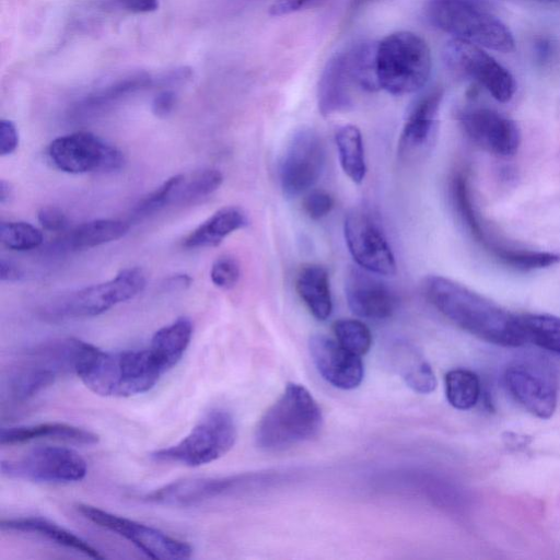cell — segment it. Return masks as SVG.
Segmentation results:
<instances>
[{
	"label": "cell",
	"instance_id": "obj_1",
	"mask_svg": "<svg viewBox=\"0 0 560 560\" xmlns=\"http://www.w3.org/2000/svg\"><path fill=\"white\" fill-rule=\"evenodd\" d=\"M422 289L428 301L460 329L494 345L526 342L520 316L450 278L431 275Z\"/></svg>",
	"mask_w": 560,
	"mask_h": 560
},
{
	"label": "cell",
	"instance_id": "obj_2",
	"mask_svg": "<svg viewBox=\"0 0 560 560\" xmlns=\"http://www.w3.org/2000/svg\"><path fill=\"white\" fill-rule=\"evenodd\" d=\"M74 373L94 394L130 397L154 387L164 371L149 348L108 352L81 340Z\"/></svg>",
	"mask_w": 560,
	"mask_h": 560
},
{
	"label": "cell",
	"instance_id": "obj_3",
	"mask_svg": "<svg viewBox=\"0 0 560 560\" xmlns=\"http://www.w3.org/2000/svg\"><path fill=\"white\" fill-rule=\"evenodd\" d=\"M322 425V410L311 393L290 383L260 418L255 442L266 452L285 451L315 438Z\"/></svg>",
	"mask_w": 560,
	"mask_h": 560
},
{
	"label": "cell",
	"instance_id": "obj_4",
	"mask_svg": "<svg viewBox=\"0 0 560 560\" xmlns=\"http://www.w3.org/2000/svg\"><path fill=\"white\" fill-rule=\"evenodd\" d=\"M425 15L453 38L501 52L515 47L512 32L485 0H428Z\"/></svg>",
	"mask_w": 560,
	"mask_h": 560
},
{
	"label": "cell",
	"instance_id": "obj_5",
	"mask_svg": "<svg viewBox=\"0 0 560 560\" xmlns=\"http://www.w3.org/2000/svg\"><path fill=\"white\" fill-rule=\"evenodd\" d=\"M431 63L427 42L412 32H395L377 43L378 83L393 95L420 90L430 77Z\"/></svg>",
	"mask_w": 560,
	"mask_h": 560
},
{
	"label": "cell",
	"instance_id": "obj_6",
	"mask_svg": "<svg viewBox=\"0 0 560 560\" xmlns=\"http://www.w3.org/2000/svg\"><path fill=\"white\" fill-rule=\"evenodd\" d=\"M236 425L230 412L222 409L209 411L178 443L151 453L159 463L197 467L209 464L226 454L236 441Z\"/></svg>",
	"mask_w": 560,
	"mask_h": 560
},
{
	"label": "cell",
	"instance_id": "obj_7",
	"mask_svg": "<svg viewBox=\"0 0 560 560\" xmlns=\"http://www.w3.org/2000/svg\"><path fill=\"white\" fill-rule=\"evenodd\" d=\"M145 283V276L140 268H126L110 280L56 300L45 307L43 314L52 320L93 317L131 300L143 291Z\"/></svg>",
	"mask_w": 560,
	"mask_h": 560
},
{
	"label": "cell",
	"instance_id": "obj_8",
	"mask_svg": "<svg viewBox=\"0 0 560 560\" xmlns=\"http://www.w3.org/2000/svg\"><path fill=\"white\" fill-rule=\"evenodd\" d=\"M443 60L452 73L480 85L495 101L508 103L513 98L514 77L482 47L452 38L444 46Z\"/></svg>",
	"mask_w": 560,
	"mask_h": 560
},
{
	"label": "cell",
	"instance_id": "obj_9",
	"mask_svg": "<svg viewBox=\"0 0 560 560\" xmlns=\"http://www.w3.org/2000/svg\"><path fill=\"white\" fill-rule=\"evenodd\" d=\"M47 156L56 168L69 174L114 172L125 162L118 148L88 131L54 139L47 148Z\"/></svg>",
	"mask_w": 560,
	"mask_h": 560
},
{
	"label": "cell",
	"instance_id": "obj_10",
	"mask_svg": "<svg viewBox=\"0 0 560 560\" xmlns=\"http://www.w3.org/2000/svg\"><path fill=\"white\" fill-rule=\"evenodd\" d=\"M343 235L355 264L378 276H394V253L377 217L366 207L351 209L343 222Z\"/></svg>",
	"mask_w": 560,
	"mask_h": 560
},
{
	"label": "cell",
	"instance_id": "obj_11",
	"mask_svg": "<svg viewBox=\"0 0 560 560\" xmlns=\"http://www.w3.org/2000/svg\"><path fill=\"white\" fill-rule=\"evenodd\" d=\"M1 472L34 482L69 483L82 480L88 472L85 459L65 446H37L13 459L1 462Z\"/></svg>",
	"mask_w": 560,
	"mask_h": 560
},
{
	"label": "cell",
	"instance_id": "obj_12",
	"mask_svg": "<svg viewBox=\"0 0 560 560\" xmlns=\"http://www.w3.org/2000/svg\"><path fill=\"white\" fill-rule=\"evenodd\" d=\"M77 511L88 521L125 538L149 558L161 560H183L192 555V547L164 532L119 516L96 506L79 503Z\"/></svg>",
	"mask_w": 560,
	"mask_h": 560
},
{
	"label": "cell",
	"instance_id": "obj_13",
	"mask_svg": "<svg viewBox=\"0 0 560 560\" xmlns=\"http://www.w3.org/2000/svg\"><path fill=\"white\" fill-rule=\"evenodd\" d=\"M326 151L320 136L311 128L293 133L279 163V183L288 198H295L312 188L322 176Z\"/></svg>",
	"mask_w": 560,
	"mask_h": 560
},
{
	"label": "cell",
	"instance_id": "obj_14",
	"mask_svg": "<svg viewBox=\"0 0 560 560\" xmlns=\"http://www.w3.org/2000/svg\"><path fill=\"white\" fill-rule=\"evenodd\" d=\"M458 120L471 142L495 156L510 158L520 149L522 135L518 125L492 108H465Z\"/></svg>",
	"mask_w": 560,
	"mask_h": 560
},
{
	"label": "cell",
	"instance_id": "obj_15",
	"mask_svg": "<svg viewBox=\"0 0 560 560\" xmlns=\"http://www.w3.org/2000/svg\"><path fill=\"white\" fill-rule=\"evenodd\" d=\"M249 481L242 476L187 478L164 485L147 493L143 500L165 506H196L233 494Z\"/></svg>",
	"mask_w": 560,
	"mask_h": 560
},
{
	"label": "cell",
	"instance_id": "obj_16",
	"mask_svg": "<svg viewBox=\"0 0 560 560\" xmlns=\"http://www.w3.org/2000/svg\"><path fill=\"white\" fill-rule=\"evenodd\" d=\"M504 383L513 398L528 412L549 419L557 407V387L541 366L515 362L504 373Z\"/></svg>",
	"mask_w": 560,
	"mask_h": 560
},
{
	"label": "cell",
	"instance_id": "obj_17",
	"mask_svg": "<svg viewBox=\"0 0 560 560\" xmlns=\"http://www.w3.org/2000/svg\"><path fill=\"white\" fill-rule=\"evenodd\" d=\"M345 294L351 312L361 318L386 319L398 306L395 291L378 275L359 266L348 270Z\"/></svg>",
	"mask_w": 560,
	"mask_h": 560
},
{
	"label": "cell",
	"instance_id": "obj_18",
	"mask_svg": "<svg viewBox=\"0 0 560 560\" xmlns=\"http://www.w3.org/2000/svg\"><path fill=\"white\" fill-rule=\"evenodd\" d=\"M442 98L441 89L431 90L409 110L398 140L397 152L401 160L415 161L432 144Z\"/></svg>",
	"mask_w": 560,
	"mask_h": 560
},
{
	"label": "cell",
	"instance_id": "obj_19",
	"mask_svg": "<svg viewBox=\"0 0 560 560\" xmlns=\"http://www.w3.org/2000/svg\"><path fill=\"white\" fill-rule=\"evenodd\" d=\"M310 353L319 374L332 386L353 389L361 384L364 369L360 357L338 341L325 335H314L310 339Z\"/></svg>",
	"mask_w": 560,
	"mask_h": 560
},
{
	"label": "cell",
	"instance_id": "obj_20",
	"mask_svg": "<svg viewBox=\"0 0 560 560\" xmlns=\"http://www.w3.org/2000/svg\"><path fill=\"white\" fill-rule=\"evenodd\" d=\"M359 89L345 50L336 54L326 65L318 82L317 103L325 117L347 110Z\"/></svg>",
	"mask_w": 560,
	"mask_h": 560
},
{
	"label": "cell",
	"instance_id": "obj_21",
	"mask_svg": "<svg viewBox=\"0 0 560 560\" xmlns=\"http://www.w3.org/2000/svg\"><path fill=\"white\" fill-rule=\"evenodd\" d=\"M42 439L83 445H93L98 442V435L94 432L63 422L9 427L0 431L1 445L22 444Z\"/></svg>",
	"mask_w": 560,
	"mask_h": 560
},
{
	"label": "cell",
	"instance_id": "obj_22",
	"mask_svg": "<svg viewBox=\"0 0 560 560\" xmlns=\"http://www.w3.org/2000/svg\"><path fill=\"white\" fill-rule=\"evenodd\" d=\"M0 527L7 532L38 536L59 546L73 549L92 559L105 558V555L81 537L43 517L3 518L0 522Z\"/></svg>",
	"mask_w": 560,
	"mask_h": 560
},
{
	"label": "cell",
	"instance_id": "obj_23",
	"mask_svg": "<svg viewBox=\"0 0 560 560\" xmlns=\"http://www.w3.org/2000/svg\"><path fill=\"white\" fill-rule=\"evenodd\" d=\"M248 225L246 212L237 206H225L200 223L184 240L185 248L218 246L226 236Z\"/></svg>",
	"mask_w": 560,
	"mask_h": 560
},
{
	"label": "cell",
	"instance_id": "obj_24",
	"mask_svg": "<svg viewBox=\"0 0 560 560\" xmlns=\"http://www.w3.org/2000/svg\"><path fill=\"white\" fill-rule=\"evenodd\" d=\"M295 289L312 315L327 319L332 312V299L327 269L318 264L302 266L296 275Z\"/></svg>",
	"mask_w": 560,
	"mask_h": 560
},
{
	"label": "cell",
	"instance_id": "obj_25",
	"mask_svg": "<svg viewBox=\"0 0 560 560\" xmlns=\"http://www.w3.org/2000/svg\"><path fill=\"white\" fill-rule=\"evenodd\" d=\"M191 336L192 323L186 316L178 317L153 335L149 349L164 373L175 366L182 359Z\"/></svg>",
	"mask_w": 560,
	"mask_h": 560
},
{
	"label": "cell",
	"instance_id": "obj_26",
	"mask_svg": "<svg viewBox=\"0 0 560 560\" xmlns=\"http://www.w3.org/2000/svg\"><path fill=\"white\" fill-rule=\"evenodd\" d=\"M129 231V224L116 219H98L75 226L63 237L69 249H90L116 240Z\"/></svg>",
	"mask_w": 560,
	"mask_h": 560
},
{
	"label": "cell",
	"instance_id": "obj_27",
	"mask_svg": "<svg viewBox=\"0 0 560 560\" xmlns=\"http://www.w3.org/2000/svg\"><path fill=\"white\" fill-rule=\"evenodd\" d=\"M335 142L343 173L353 183H362L366 175V162L360 129L350 124L340 126L335 132Z\"/></svg>",
	"mask_w": 560,
	"mask_h": 560
},
{
	"label": "cell",
	"instance_id": "obj_28",
	"mask_svg": "<svg viewBox=\"0 0 560 560\" xmlns=\"http://www.w3.org/2000/svg\"><path fill=\"white\" fill-rule=\"evenodd\" d=\"M394 365L406 384L415 392L428 394L435 389L436 378L430 364L409 348L395 349Z\"/></svg>",
	"mask_w": 560,
	"mask_h": 560
},
{
	"label": "cell",
	"instance_id": "obj_29",
	"mask_svg": "<svg viewBox=\"0 0 560 560\" xmlns=\"http://www.w3.org/2000/svg\"><path fill=\"white\" fill-rule=\"evenodd\" d=\"M453 205L470 235L483 247L489 243L488 235L471 201L470 189L465 174L456 173L451 180Z\"/></svg>",
	"mask_w": 560,
	"mask_h": 560
},
{
	"label": "cell",
	"instance_id": "obj_30",
	"mask_svg": "<svg viewBox=\"0 0 560 560\" xmlns=\"http://www.w3.org/2000/svg\"><path fill=\"white\" fill-rule=\"evenodd\" d=\"M518 316L526 341L560 354V317L538 313Z\"/></svg>",
	"mask_w": 560,
	"mask_h": 560
},
{
	"label": "cell",
	"instance_id": "obj_31",
	"mask_svg": "<svg viewBox=\"0 0 560 560\" xmlns=\"http://www.w3.org/2000/svg\"><path fill=\"white\" fill-rule=\"evenodd\" d=\"M445 394L448 402L456 409L472 408L480 396L478 376L465 369H455L445 375Z\"/></svg>",
	"mask_w": 560,
	"mask_h": 560
},
{
	"label": "cell",
	"instance_id": "obj_32",
	"mask_svg": "<svg viewBox=\"0 0 560 560\" xmlns=\"http://www.w3.org/2000/svg\"><path fill=\"white\" fill-rule=\"evenodd\" d=\"M223 183V175L217 168L196 172L189 179H183L176 189L173 201L179 206H191L211 196Z\"/></svg>",
	"mask_w": 560,
	"mask_h": 560
},
{
	"label": "cell",
	"instance_id": "obj_33",
	"mask_svg": "<svg viewBox=\"0 0 560 560\" xmlns=\"http://www.w3.org/2000/svg\"><path fill=\"white\" fill-rule=\"evenodd\" d=\"M502 265L520 271H532L551 267L560 261L552 252L513 248L498 245L491 253Z\"/></svg>",
	"mask_w": 560,
	"mask_h": 560
},
{
	"label": "cell",
	"instance_id": "obj_34",
	"mask_svg": "<svg viewBox=\"0 0 560 560\" xmlns=\"http://www.w3.org/2000/svg\"><path fill=\"white\" fill-rule=\"evenodd\" d=\"M332 330L337 341L351 353L361 357L372 345L369 327L358 319L341 318L334 323Z\"/></svg>",
	"mask_w": 560,
	"mask_h": 560
},
{
	"label": "cell",
	"instance_id": "obj_35",
	"mask_svg": "<svg viewBox=\"0 0 560 560\" xmlns=\"http://www.w3.org/2000/svg\"><path fill=\"white\" fill-rule=\"evenodd\" d=\"M40 230L27 222L2 221L0 223V241L12 250H30L43 243Z\"/></svg>",
	"mask_w": 560,
	"mask_h": 560
},
{
	"label": "cell",
	"instance_id": "obj_36",
	"mask_svg": "<svg viewBox=\"0 0 560 560\" xmlns=\"http://www.w3.org/2000/svg\"><path fill=\"white\" fill-rule=\"evenodd\" d=\"M183 174L167 178L156 189L144 196L132 209L133 220L148 217L173 201L174 194L184 179Z\"/></svg>",
	"mask_w": 560,
	"mask_h": 560
},
{
	"label": "cell",
	"instance_id": "obj_37",
	"mask_svg": "<svg viewBox=\"0 0 560 560\" xmlns=\"http://www.w3.org/2000/svg\"><path fill=\"white\" fill-rule=\"evenodd\" d=\"M240 277V264L231 255L218 257L211 266L210 278L212 283L219 289L230 290L234 288Z\"/></svg>",
	"mask_w": 560,
	"mask_h": 560
},
{
	"label": "cell",
	"instance_id": "obj_38",
	"mask_svg": "<svg viewBox=\"0 0 560 560\" xmlns=\"http://www.w3.org/2000/svg\"><path fill=\"white\" fill-rule=\"evenodd\" d=\"M149 82H150V79L143 78V77H136V78L124 80V81L106 89L105 91H103L94 96L89 97L84 102L83 107H84V109H86V108L94 109L95 107L103 106L104 104L109 103V102H112V101L133 91V90H138L139 88L141 89L142 86H145Z\"/></svg>",
	"mask_w": 560,
	"mask_h": 560
},
{
	"label": "cell",
	"instance_id": "obj_39",
	"mask_svg": "<svg viewBox=\"0 0 560 560\" xmlns=\"http://www.w3.org/2000/svg\"><path fill=\"white\" fill-rule=\"evenodd\" d=\"M332 196L323 189H315L304 197L303 209L312 220L325 218L334 208Z\"/></svg>",
	"mask_w": 560,
	"mask_h": 560
},
{
	"label": "cell",
	"instance_id": "obj_40",
	"mask_svg": "<svg viewBox=\"0 0 560 560\" xmlns=\"http://www.w3.org/2000/svg\"><path fill=\"white\" fill-rule=\"evenodd\" d=\"M37 219L40 225L50 232H61L68 226V218L55 206H44L38 210Z\"/></svg>",
	"mask_w": 560,
	"mask_h": 560
},
{
	"label": "cell",
	"instance_id": "obj_41",
	"mask_svg": "<svg viewBox=\"0 0 560 560\" xmlns=\"http://www.w3.org/2000/svg\"><path fill=\"white\" fill-rule=\"evenodd\" d=\"M557 51V43L550 37H538L533 44V58L540 67L549 66L556 58Z\"/></svg>",
	"mask_w": 560,
	"mask_h": 560
},
{
	"label": "cell",
	"instance_id": "obj_42",
	"mask_svg": "<svg viewBox=\"0 0 560 560\" xmlns=\"http://www.w3.org/2000/svg\"><path fill=\"white\" fill-rule=\"evenodd\" d=\"M324 1L326 0H275L269 8V14L272 16L287 15L317 7Z\"/></svg>",
	"mask_w": 560,
	"mask_h": 560
},
{
	"label": "cell",
	"instance_id": "obj_43",
	"mask_svg": "<svg viewBox=\"0 0 560 560\" xmlns=\"http://www.w3.org/2000/svg\"><path fill=\"white\" fill-rule=\"evenodd\" d=\"M19 145V133L15 125L9 119L0 120V155L5 156Z\"/></svg>",
	"mask_w": 560,
	"mask_h": 560
},
{
	"label": "cell",
	"instance_id": "obj_44",
	"mask_svg": "<svg viewBox=\"0 0 560 560\" xmlns=\"http://www.w3.org/2000/svg\"><path fill=\"white\" fill-rule=\"evenodd\" d=\"M176 103V95L172 91L160 92L152 102V112L158 117L168 116Z\"/></svg>",
	"mask_w": 560,
	"mask_h": 560
},
{
	"label": "cell",
	"instance_id": "obj_45",
	"mask_svg": "<svg viewBox=\"0 0 560 560\" xmlns=\"http://www.w3.org/2000/svg\"><path fill=\"white\" fill-rule=\"evenodd\" d=\"M23 277L22 270L12 261L4 258L0 261V279L1 281L15 282Z\"/></svg>",
	"mask_w": 560,
	"mask_h": 560
},
{
	"label": "cell",
	"instance_id": "obj_46",
	"mask_svg": "<svg viewBox=\"0 0 560 560\" xmlns=\"http://www.w3.org/2000/svg\"><path fill=\"white\" fill-rule=\"evenodd\" d=\"M124 7L133 12H152L159 7V0H122Z\"/></svg>",
	"mask_w": 560,
	"mask_h": 560
},
{
	"label": "cell",
	"instance_id": "obj_47",
	"mask_svg": "<svg viewBox=\"0 0 560 560\" xmlns=\"http://www.w3.org/2000/svg\"><path fill=\"white\" fill-rule=\"evenodd\" d=\"M191 278L185 273L174 275L165 280L164 287L168 290H183L190 285Z\"/></svg>",
	"mask_w": 560,
	"mask_h": 560
},
{
	"label": "cell",
	"instance_id": "obj_48",
	"mask_svg": "<svg viewBox=\"0 0 560 560\" xmlns=\"http://www.w3.org/2000/svg\"><path fill=\"white\" fill-rule=\"evenodd\" d=\"M13 196V189L11 185L4 179L0 180V203L5 205L10 201Z\"/></svg>",
	"mask_w": 560,
	"mask_h": 560
},
{
	"label": "cell",
	"instance_id": "obj_49",
	"mask_svg": "<svg viewBox=\"0 0 560 560\" xmlns=\"http://www.w3.org/2000/svg\"><path fill=\"white\" fill-rule=\"evenodd\" d=\"M522 1L545 4V5H559L560 4V0H522Z\"/></svg>",
	"mask_w": 560,
	"mask_h": 560
},
{
	"label": "cell",
	"instance_id": "obj_50",
	"mask_svg": "<svg viewBox=\"0 0 560 560\" xmlns=\"http://www.w3.org/2000/svg\"><path fill=\"white\" fill-rule=\"evenodd\" d=\"M370 1L371 0H352L350 10L355 12Z\"/></svg>",
	"mask_w": 560,
	"mask_h": 560
}]
</instances>
